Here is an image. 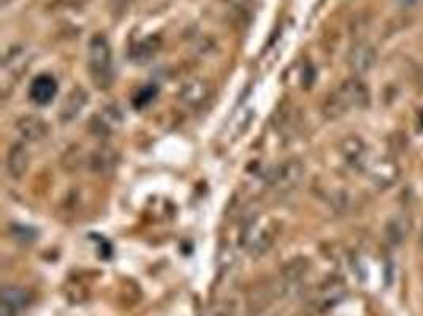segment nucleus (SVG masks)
Returning <instances> with one entry per match:
<instances>
[{
  "label": "nucleus",
  "mask_w": 423,
  "mask_h": 316,
  "mask_svg": "<svg viewBox=\"0 0 423 316\" xmlns=\"http://www.w3.org/2000/svg\"><path fill=\"white\" fill-rule=\"evenodd\" d=\"M304 179V165L297 158H288L270 171L268 185L277 195H291Z\"/></svg>",
  "instance_id": "nucleus-3"
},
{
  "label": "nucleus",
  "mask_w": 423,
  "mask_h": 316,
  "mask_svg": "<svg viewBox=\"0 0 423 316\" xmlns=\"http://www.w3.org/2000/svg\"><path fill=\"white\" fill-rule=\"evenodd\" d=\"M16 129H18L22 140L29 142L40 141L42 138L46 136L48 131L44 120L42 118H37V115H26V118H22L18 122V125H16Z\"/></svg>",
  "instance_id": "nucleus-11"
},
{
  "label": "nucleus",
  "mask_w": 423,
  "mask_h": 316,
  "mask_svg": "<svg viewBox=\"0 0 423 316\" xmlns=\"http://www.w3.org/2000/svg\"><path fill=\"white\" fill-rule=\"evenodd\" d=\"M395 3L398 5V8L402 10H413L423 3V0H395Z\"/></svg>",
  "instance_id": "nucleus-17"
},
{
  "label": "nucleus",
  "mask_w": 423,
  "mask_h": 316,
  "mask_svg": "<svg viewBox=\"0 0 423 316\" xmlns=\"http://www.w3.org/2000/svg\"><path fill=\"white\" fill-rule=\"evenodd\" d=\"M87 66L89 75H91V80L96 87L108 89L113 84V53H111L108 40L103 35L92 37V40L89 41Z\"/></svg>",
  "instance_id": "nucleus-2"
},
{
  "label": "nucleus",
  "mask_w": 423,
  "mask_h": 316,
  "mask_svg": "<svg viewBox=\"0 0 423 316\" xmlns=\"http://www.w3.org/2000/svg\"><path fill=\"white\" fill-rule=\"evenodd\" d=\"M29 169V152L24 146H11L7 155V171L13 179H21Z\"/></svg>",
  "instance_id": "nucleus-12"
},
{
  "label": "nucleus",
  "mask_w": 423,
  "mask_h": 316,
  "mask_svg": "<svg viewBox=\"0 0 423 316\" xmlns=\"http://www.w3.org/2000/svg\"><path fill=\"white\" fill-rule=\"evenodd\" d=\"M377 62V53L370 43H355L347 54V64L350 70L357 75L368 73Z\"/></svg>",
  "instance_id": "nucleus-7"
},
{
  "label": "nucleus",
  "mask_w": 423,
  "mask_h": 316,
  "mask_svg": "<svg viewBox=\"0 0 423 316\" xmlns=\"http://www.w3.org/2000/svg\"><path fill=\"white\" fill-rule=\"evenodd\" d=\"M370 103V91L359 80H347L339 86L324 104V114L328 119H339L355 109H363Z\"/></svg>",
  "instance_id": "nucleus-1"
},
{
  "label": "nucleus",
  "mask_w": 423,
  "mask_h": 316,
  "mask_svg": "<svg viewBox=\"0 0 423 316\" xmlns=\"http://www.w3.org/2000/svg\"><path fill=\"white\" fill-rule=\"evenodd\" d=\"M55 93H58V82L54 81V77L48 75H42L33 80L32 86L29 89V95L33 103L44 106V104L51 103Z\"/></svg>",
  "instance_id": "nucleus-9"
},
{
  "label": "nucleus",
  "mask_w": 423,
  "mask_h": 316,
  "mask_svg": "<svg viewBox=\"0 0 423 316\" xmlns=\"http://www.w3.org/2000/svg\"><path fill=\"white\" fill-rule=\"evenodd\" d=\"M411 231V220L408 215L398 214L387 221L386 225V239L393 247H399L408 239Z\"/></svg>",
  "instance_id": "nucleus-10"
},
{
  "label": "nucleus",
  "mask_w": 423,
  "mask_h": 316,
  "mask_svg": "<svg viewBox=\"0 0 423 316\" xmlns=\"http://www.w3.org/2000/svg\"><path fill=\"white\" fill-rule=\"evenodd\" d=\"M276 230L273 221L266 219H255L248 225L243 236V243L250 253L259 254L268 250V247L275 241Z\"/></svg>",
  "instance_id": "nucleus-4"
},
{
  "label": "nucleus",
  "mask_w": 423,
  "mask_h": 316,
  "mask_svg": "<svg viewBox=\"0 0 423 316\" xmlns=\"http://www.w3.org/2000/svg\"><path fill=\"white\" fill-rule=\"evenodd\" d=\"M94 163H96V171L98 173H105V171H111L116 163L114 155L108 151H98L94 155Z\"/></svg>",
  "instance_id": "nucleus-16"
},
{
  "label": "nucleus",
  "mask_w": 423,
  "mask_h": 316,
  "mask_svg": "<svg viewBox=\"0 0 423 316\" xmlns=\"http://www.w3.org/2000/svg\"><path fill=\"white\" fill-rule=\"evenodd\" d=\"M86 103H87L86 92L81 91V89H75V91L67 97L65 103L62 104V113H60V115H62V119H65L67 122L75 119L76 115L81 113L83 108H85Z\"/></svg>",
  "instance_id": "nucleus-15"
},
{
  "label": "nucleus",
  "mask_w": 423,
  "mask_h": 316,
  "mask_svg": "<svg viewBox=\"0 0 423 316\" xmlns=\"http://www.w3.org/2000/svg\"><path fill=\"white\" fill-rule=\"evenodd\" d=\"M180 98L189 108H202L209 98V87L203 80H191L182 86Z\"/></svg>",
  "instance_id": "nucleus-8"
},
{
  "label": "nucleus",
  "mask_w": 423,
  "mask_h": 316,
  "mask_svg": "<svg viewBox=\"0 0 423 316\" xmlns=\"http://www.w3.org/2000/svg\"><path fill=\"white\" fill-rule=\"evenodd\" d=\"M339 151H341L344 160H346L350 166H354L355 169L363 171V173L372 160L370 157V151L368 147H366V144L357 136L344 138L341 146H339Z\"/></svg>",
  "instance_id": "nucleus-6"
},
{
  "label": "nucleus",
  "mask_w": 423,
  "mask_h": 316,
  "mask_svg": "<svg viewBox=\"0 0 423 316\" xmlns=\"http://www.w3.org/2000/svg\"><path fill=\"white\" fill-rule=\"evenodd\" d=\"M27 302V295L19 288H5L2 296V316H18Z\"/></svg>",
  "instance_id": "nucleus-13"
},
{
  "label": "nucleus",
  "mask_w": 423,
  "mask_h": 316,
  "mask_svg": "<svg viewBox=\"0 0 423 316\" xmlns=\"http://www.w3.org/2000/svg\"><path fill=\"white\" fill-rule=\"evenodd\" d=\"M122 122V115L118 109L113 108H107L103 111V113H98V115L96 119H94V129H96L97 133L102 135H110V133H113L118 130V127L121 125Z\"/></svg>",
  "instance_id": "nucleus-14"
},
{
  "label": "nucleus",
  "mask_w": 423,
  "mask_h": 316,
  "mask_svg": "<svg viewBox=\"0 0 423 316\" xmlns=\"http://www.w3.org/2000/svg\"><path fill=\"white\" fill-rule=\"evenodd\" d=\"M368 179L379 188L392 187L399 179V166L392 158H372L365 169Z\"/></svg>",
  "instance_id": "nucleus-5"
},
{
  "label": "nucleus",
  "mask_w": 423,
  "mask_h": 316,
  "mask_svg": "<svg viewBox=\"0 0 423 316\" xmlns=\"http://www.w3.org/2000/svg\"><path fill=\"white\" fill-rule=\"evenodd\" d=\"M420 243H422V247H423V228H422V234H420Z\"/></svg>",
  "instance_id": "nucleus-19"
},
{
  "label": "nucleus",
  "mask_w": 423,
  "mask_h": 316,
  "mask_svg": "<svg viewBox=\"0 0 423 316\" xmlns=\"http://www.w3.org/2000/svg\"><path fill=\"white\" fill-rule=\"evenodd\" d=\"M227 3H230L233 8H238V10H244L248 7L249 0H225Z\"/></svg>",
  "instance_id": "nucleus-18"
}]
</instances>
